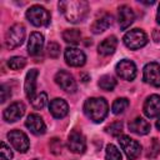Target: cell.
I'll list each match as a JSON object with an SVG mask.
<instances>
[{
	"instance_id": "d6986e66",
	"label": "cell",
	"mask_w": 160,
	"mask_h": 160,
	"mask_svg": "<svg viewBox=\"0 0 160 160\" xmlns=\"http://www.w3.org/2000/svg\"><path fill=\"white\" fill-rule=\"evenodd\" d=\"M38 75H39V71L36 69H31L26 74V78H25V81H24V90H25V95L29 100L35 95Z\"/></svg>"
},
{
	"instance_id": "8992f818",
	"label": "cell",
	"mask_w": 160,
	"mask_h": 160,
	"mask_svg": "<svg viewBox=\"0 0 160 160\" xmlns=\"http://www.w3.org/2000/svg\"><path fill=\"white\" fill-rule=\"evenodd\" d=\"M118 141H119L120 148L124 150V152H125V155L128 156L129 160H135V159H138L140 156L141 145L136 140L131 139L128 135H120Z\"/></svg>"
},
{
	"instance_id": "4316f807",
	"label": "cell",
	"mask_w": 160,
	"mask_h": 160,
	"mask_svg": "<svg viewBox=\"0 0 160 160\" xmlns=\"http://www.w3.org/2000/svg\"><path fill=\"white\" fill-rule=\"evenodd\" d=\"M105 159L106 160H121L122 156H121L120 150L115 145L109 144L106 146V150H105Z\"/></svg>"
},
{
	"instance_id": "f1b7e54d",
	"label": "cell",
	"mask_w": 160,
	"mask_h": 160,
	"mask_svg": "<svg viewBox=\"0 0 160 160\" xmlns=\"http://www.w3.org/2000/svg\"><path fill=\"white\" fill-rule=\"evenodd\" d=\"M106 132L112 135V136H120V134L122 132V122L121 121H114L110 125H108L105 128Z\"/></svg>"
},
{
	"instance_id": "9a60e30c",
	"label": "cell",
	"mask_w": 160,
	"mask_h": 160,
	"mask_svg": "<svg viewBox=\"0 0 160 160\" xmlns=\"http://www.w3.org/2000/svg\"><path fill=\"white\" fill-rule=\"evenodd\" d=\"M144 114L148 118H156L160 115V96L156 94H152L146 98L144 102Z\"/></svg>"
},
{
	"instance_id": "d590c367",
	"label": "cell",
	"mask_w": 160,
	"mask_h": 160,
	"mask_svg": "<svg viewBox=\"0 0 160 160\" xmlns=\"http://www.w3.org/2000/svg\"><path fill=\"white\" fill-rule=\"evenodd\" d=\"M156 21H158V24H160V4L158 8V12H156Z\"/></svg>"
},
{
	"instance_id": "ba28073f",
	"label": "cell",
	"mask_w": 160,
	"mask_h": 160,
	"mask_svg": "<svg viewBox=\"0 0 160 160\" xmlns=\"http://www.w3.org/2000/svg\"><path fill=\"white\" fill-rule=\"evenodd\" d=\"M144 81L151 86L160 88V65L158 62H149L144 66Z\"/></svg>"
},
{
	"instance_id": "ffe728a7",
	"label": "cell",
	"mask_w": 160,
	"mask_h": 160,
	"mask_svg": "<svg viewBox=\"0 0 160 160\" xmlns=\"http://www.w3.org/2000/svg\"><path fill=\"white\" fill-rule=\"evenodd\" d=\"M150 124L142 118H135L129 122V130L138 135H146L150 132Z\"/></svg>"
},
{
	"instance_id": "8fae6325",
	"label": "cell",
	"mask_w": 160,
	"mask_h": 160,
	"mask_svg": "<svg viewBox=\"0 0 160 160\" xmlns=\"http://www.w3.org/2000/svg\"><path fill=\"white\" fill-rule=\"evenodd\" d=\"M68 148L74 154H82L86 150V141L80 131H71L68 138Z\"/></svg>"
},
{
	"instance_id": "52a82bcc",
	"label": "cell",
	"mask_w": 160,
	"mask_h": 160,
	"mask_svg": "<svg viewBox=\"0 0 160 160\" xmlns=\"http://www.w3.org/2000/svg\"><path fill=\"white\" fill-rule=\"evenodd\" d=\"M8 139L10 140V144L12 145V148L21 154L26 152L30 148L29 138L26 136L25 132L20 130H11L10 132H8Z\"/></svg>"
},
{
	"instance_id": "4fadbf2b",
	"label": "cell",
	"mask_w": 160,
	"mask_h": 160,
	"mask_svg": "<svg viewBox=\"0 0 160 160\" xmlns=\"http://www.w3.org/2000/svg\"><path fill=\"white\" fill-rule=\"evenodd\" d=\"M25 114V105L21 101H15L4 110V119L8 122H15Z\"/></svg>"
},
{
	"instance_id": "7402d4cb",
	"label": "cell",
	"mask_w": 160,
	"mask_h": 160,
	"mask_svg": "<svg viewBox=\"0 0 160 160\" xmlns=\"http://www.w3.org/2000/svg\"><path fill=\"white\" fill-rule=\"evenodd\" d=\"M111 24H112V16L110 14H104L92 22L90 29L94 34H100V32H104Z\"/></svg>"
},
{
	"instance_id": "603a6c76",
	"label": "cell",
	"mask_w": 160,
	"mask_h": 160,
	"mask_svg": "<svg viewBox=\"0 0 160 160\" xmlns=\"http://www.w3.org/2000/svg\"><path fill=\"white\" fill-rule=\"evenodd\" d=\"M62 39L65 42L71 45H78L81 40V32L78 29H66L62 32Z\"/></svg>"
},
{
	"instance_id": "e575fe53",
	"label": "cell",
	"mask_w": 160,
	"mask_h": 160,
	"mask_svg": "<svg viewBox=\"0 0 160 160\" xmlns=\"http://www.w3.org/2000/svg\"><path fill=\"white\" fill-rule=\"evenodd\" d=\"M152 40L155 41V42H160V30L159 29H155L154 31H152Z\"/></svg>"
},
{
	"instance_id": "ac0fdd59",
	"label": "cell",
	"mask_w": 160,
	"mask_h": 160,
	"mask_svg": "<svg viewBox=\"0 0 160 160\" xmlns=\"http://www.w3.org/2000/svg\"><path fill=\"white\" fill-rule=\"evenodd\" d=\"M42 46H44V36H42V34H40L38 31L31 32L30 38H29V41H28V52L31 56H35V55L41 52Z\"/></svg>"
},
{
	"instance_id": "5b68a950",
	"label": "cell",
	"mask_w": 160,
	"mask_h": 160,
	"mask_svg": "<svg viewBox=\"0 0 160 160\" xmlns=\"http://www.w3.org/2000/svg\"><path fill=\"white\" fill-rule=\"evenodd\" d=\"M124 44L131 50L140 49L148 44V35L141 29H132L124 36Z\"/></svg>"
},
{
	"instance_id": "44dd1931",
	"label": "cell",
	"mask_w": 160,
	"mask_h": 160,
	"mask_svg": "<svg viewBox=\"0 0 160 160\" xmlns=\"http://www.w3.org/2000/svg\"><path fill=\"white\" fill-rule=\"evenodd\" d=\"M116 46H118V40L115 36H109L106 38L105 40H102L99 46H98V52L101 55V56H108V55H111L114 54V51L116 50Z\"/></svg>"
},
{
	"instance_id": "8d00e7d4",
	"label": "cell",
	"mask_w": 160,
	"mask_h": 160,
	"mask_svg": "<svg viewBox=\"0 0 160 160\" xmlns=\"http://www.w3.org/2000/svg\"><path fill=\"white\" fill-rule=\"evenodd\" d=\"M156 128L160 130V118H159V119H158V121H156Z\"/></svg>"
},
{
	"instance_id": "277c9868",
	"label": "cell",
	"mask_w": 160,
	"mask_h": 160,
	"mask_svg": "<svg viewBox=\"0 0 160 160\" xmlns=\"http://www.w3.org/2000/svg\"><path fill=\"white\" fill-rule=\"evenodd\" d=\"M25 40V26L22 24H14L5 34V46L8 49H15L20 46Z\"/></svg>"
},
{
	"instance_id": "1f68e13d",
	"label": "cell",
	"mask_w": 160,
	"mask_h": 160,
	"mask_svg": "<svg viewBox=\"0 0 160 160\" xmlns=\"http://www.w3.org/2000/svg\"><path fill=\"white\" fill-rule=\"evenodd\" d=\"M0 158L1 160H10L12 159V151L10 146L6 145V142H1V150H0Z\"/></svg>"
},
{
	"instance_id": "f546056e",
	"label": "cell",
	"mask_w": 160,
	"mask_h": 160,
	"mask_svg": "<svg viewBox=\"0 0 160 160\" xmlns=\"http://www.w3.org/2000/svg\"><path fill=\"white\" fill-rule=\"evenodd\" d=\"M49 148H50V151H51L52 154L59 155V154L61 152V150H62V142H61L60 139L52 138V139L50 140V142H49Z\"/></svg>"
},
{
	"instance_id": "7c38bea8",
	"label": "cell",
	"mask_w": 160,
	"mask_h": 160,
	"mask_svg": "<svg viewBox=\"0 0 160 160\" xmlns=\"http://www.w3.org/2000/svg\"><path fill=\"white\" fill-rule=\"evenodd\" d=\"M64 58L68 65L74 66V68H79L82 66L86 61V56L84 54L82 50L78 49V48H68L65 49L64 52Z\"/></svg>"
},
{
	"instance_id": "cb8c5ba5",
	"label": "cell",
	"mask_w": 160,
	"mask_h": 160,
	"mask_svg": "<svg viewBox=\"0 0 160 160\" xmlns=\"http://www.w3.org/2000/svg\"><path fill=\"white\" fill-rule=\"evenodd\" d=\"M98 85H99L100 89H102V90L111 91V90L116 86V80H115V78L111 76V75H102V76L99 79Z\"/></svg>"
},
{
	"instance_id": "4dcf8cb0",
	"label": "cell",
	"mask_w": 160,
	"mask_h": 160,
	"mask_svg": "<svg viewBox=\"0 0 160 160\" xmlns=\"http://www.w3.org/2000/svg\"><path fill=\"white\" fill-rule=\"evenodd\" d=\"M160 154V144L158 141V139H152L151 140V145L149 146V152H148V158H156Z\"/></svg>"
},
{
	"instance_id": "6da1fadb",
	"label": "cell",
	"mask_w": 160,
	"mask_h": 160,
	"mask_svg": "<svg viewBox=\"0 0 160 160\" xmlns=\"http://www.w3.org/2000/svg\"><path fill=\"white\" fill-rule=\"evenodd\" d=\"M59 10L66 21L78 24L81 22L89 12V4L84 0H66L59 2Z\"/></svg>"
},
{
	"instance_id": "d4e9b609",
	"label": "cell",
	"mask_w": 160,
	"mask_h": 160,
	"mask_svg": "<svg viewBox=\"0 0 160 160\" xmlns=\"http://www.w3.org/2000/svg\"><path fill=\"white\" fill-rule=\"evenodd\" d=\"M130 102L126 98H119L116 99L112 105H111V111L115 114V115H119V114H122L128 108H129Z\"/></svg>"
},
{
	"instance_id": "83f0119b",
	"label": "cell",
	"mask_w": 160,
	"mask_h": 160,
	"mask_svg": "<svg viewBox=\"0 0 160 160\" xmlns=\"http://www.w3.org/2000/svg\"><path fill=\"white\" fill-rule=\"evenodd\" d=\"M8 65L12 70H20L26 65V60L22 56H12L8 60Z\"/></svg>"
},
{
	"instance_id": "484cf974",
	"label": "cell",
	"mask_w": 160,
	"mask_h": 160,
	"mask_svg": "<svg viewBox=\"0 0 160 160\" xmlns=\"http://www.w3.org/2000/svg\"><path fill=\"white\" fill-rule=\"evenodd\" d=\"M30 102H31V106L34 109H36V110L42 109L48 104V95H46V92H39V94L34 95L30 99Z\"/></svg>"
},
{
	"instance_id": "5bb4252c",
	"label": "cell",
	"mask_w": 160,
	"mask_h": 160,
	"mask_svg": "<svg viewBox=\"0 0 160 160\" xmlns=\"http://www.w3.org/2000/svg\"><path fill=\"white\" fill-rule=\"evenodd\" d=\"M25 126L34 135H42L46 131V125H45L42 118L38 114H30L25 120Z\"/></svg>"
},
{
	"instance_id": "30bf717a",
	"label": "cell",
	"mask_w": 160,
	"mask_h": 160,
	"mask_svg": "<svg viewBox=\"0 0 160 160\" xmlns=\"http://www.w3.org/2000/svg\"><path fill=\"white\" fill-rule=\"evenodd\" d=\"M55 82L66 92H75L78 86H76V81L74 80V76L65 71V70H60L56 72L55 75Z\"/></svg>"
},
{
	"instance_id": "2e32d148",
	"label": "cell",
	"mask_w": 160,
	"mask_h": 160,
	"mask_svg": "<svg viewBox=\"0 0 160 160\" xmlns=\"http://www.w3.org/2000/svg\"><path fill=\"white\" fill-rule=\"evenodd\" d=\"M49 110L51 112V115L56 119H62L68 115L69 112V105L64 99L56 98L54 100L50 101L49 104Z\"/></svg>"
},
{
	"instance_id": "9c48e42d",
	"label": "cell",
	"mask_w": 160,
	"mask_h": 160,
	"mask_svg": "<svg viewBox=\"0 0 160 160\" xmlns=\"http://www.w3.org/2000/svg\"><path fill=\"white\" fill-rule=\"evenodd\" d=\"M115 71L121 79L128 81L134 80L136 76V66L131 60H128V59L120 60L115 66Z\"/></svg>"
},
{
	"instance_id": "d6a6232c",
	"label": "cell",
	"mask_w": 160,
	"mask_h": 160,
	"mask_svg": "<svg viewBox=\"0 0 160 160\" xmlns=\"http://www.w3.org/2000/svg\"><path fill=\"white\" fill-rule=\"evenodd\" d=\"M48 54H49L50 58L56 59V58L59 56V54H60V46H59V44H56V42H50V44L48 45Z\"/></svg>"
},
{
	"instance_id": "3957f363",
	"label": "cell",
	"mask_w": 160,
	"mask_h": 160,
	"mask_svg": "<svg viewBox=\"0 0 160 160\" xmlns=\"http://www.w3.org/2000/svg\"><path fill=\"white\" fill-rule=\"evenodd\" d=\"M26 19L34 26H46L50 22V12L40 5H32L26 11Z\"/></svg>"
},
{
	"instance_id": "7a4b0ae2",
	"label": "cell",
	"mask_w": 160,
	"mask_h": 160,
	"mask_svg": "<svg viewBox=\"0 0 160 160\" xmlns=\"http://www.w3.org/2000/svg\"><path fill=\"white\" fill-rule=\"evenodd\" d=\"M84 112L91 121L101 122L108 116L109 105L102 98H89L84 104Z\"/></svg>"
},
{
	"instance_id": "e0dca14e",
	"label": "cell",
	"mask_w": 160,
	"mask_h": 160,
	"mask_svg": "<svg viewBox=\"0 0 160 160\" xmlns=\"http://www.w3.org/2000/svg\"><path fill=\"white\" fill-rule=\"evenodd\" d=\"M135 20V14L129 5L119 6V25L121 30H126Z\"/></svg>"
},
{
	"instance_id": "836d02e7",
	"label": "cell",
	"mask_w": 160,
	"mask_h": 160,
	"mask_svg": "<svg viewBox=\"0 0 160 160\" xmlns=\"http://www.w3.org/2000/svg\"><path fill=\"white\" fill-rule=\"evenodd\" d=\"M10 96H11V91H9V88L6 85H1V102H5Z\"/></svg>"
}]
</instances>
